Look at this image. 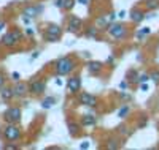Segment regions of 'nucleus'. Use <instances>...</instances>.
Listing matches in <instances>:
<instances>
[{
	"instance_id": "1",
	"label": "nucleus",
	"mask_w": 159,
	"mask_h": 150,
	"mask_svg": "<svg viewBox=\"0 0 159 150\" xmlns=\"http://www.w3.org/2000/svg\"><path fill=\"white\" fill-rule=\"evenodd\" d=\"M54 70L57 74L64 76V74H69L70 71L75 70V60L70 59V57H62L59 60H56L54 63Z\"/></svg>"
},
{
	"instance_id": "2",
	"label": "nucleus",
	"mask_w": 159,
	"mask_h": 150,
	"mask_svg": "<svg viewBox=\"0 0 159 150\" xmlns=\"http://www.w3.org/2000/svg\"><path fill=\"white\" fill-rule=\"evenodd\" d=\"M62 33V29L56 24H49L45 30V40L48 43H57V40Z\"/></svg>"
},
{
	"instance_id": "3",
	"label": "nucleus",
	"mask_w": 159,
	"mask_h": 150,
	"mask_svg": "<svg viewBox=\"0 0 159 150\" xmlns=\"http://www.w3.org/2000/svg\"><path fill=\"white\" fill-rule=\"evenodd\" d=\"M3 136H5L7 141L15 142L21 138V130H19V127H16V123H8L3 128Z\"/></svg>"
},
{
	"instance_id": "4",
	"label": "nucleus",
	"mask_w": 159,
	"mask_h": 150,
	"mask_svg": "<svg viewBox=\"0 0 159 150\" xmlns=\"http://www.w3.org/2000/svg\"><path fill=\"white\" fill-rule=\"evenodd\" d=\"M107 29H108V33L113 38H116V40H121V38L127 36V29L124 25H121V24H111V25L107 27Z\"/></svg>"
},
{
	"instance_id": "5",
	"label": "nucleus",
	"mask_w": 159,
	"mask_h": 150,
	"mask_svg": "<svg viewBox=\"0 0 159 150\" xmlns=\"http://www.w3.org/2000/svg\"><path fill=\"white\" fill-rule=\"evenodd\" d=\"M78 103L83 106H88V107H94V106H97V98L88 92H81L78 95Z\"/></svg>"
},
{
	"instance_id": "6",
	"label": "nucleus",
	"mask_w": 159,
	"mask_h": 150,
	"mask_svg": "<svg viewBox=\"0 0 159 150\" xmlns=\"http://www.w3.org/2000/svg\"><path fill=\"white\" fill-rule=\"evenodd\" d=\"M3 119L8 122V123H18L21 120V109L19 107H10L5 111Z\"/></svg>"
},
{
	"instance_id": "7",
	"label": "nucleus",
	"mask_w": 159,
	"mask_h": 150,
	"mask_svg": "<svg viewBox=\"0 0 159 150\" xmlns=\"http://www.w3.org/2000/svg\"><path fill=\"white\" fill-rule=\"evenodd\" d=\"M46 89V82L45 81H40V79H35L29 84V93H34V95H42Z\"/></svg>"
},
{
	"instance_id": "8",
	"label": "nucleus",
	"mask_w": 159,
	"mask_h": 150,
	"mask_svg": "<svg viewBox=\"0 0 159 150\" xmlns=\"http://www.w3.org/2000/svg\"><path fill=\"white\" fill-rule=\"evenodd\" d=\"M81 25H83V21L80 19L78 16H70V19H69V24H67V30H69V32H73V33H76L80 29H81Z\"/></svg>"
},
{
	"instance_id": "9",
	"label": "nucleus",
	"mask_w": 159,
	"mask_h": 150,
	"mask_svg": "<svg viewBox=\"0 0 159 150\" xmlns=\"http://www.w3.org/2000/svg\"><path fill=\"white\" fill-rule=\"evenodd\" d=\"M18 38L15 36V33L13 32H7L3 36H2V44H5L7 48H15L18 44Z\"/></svg>"
},
{
	"instance_id": "10",
	"label": "nucleus",
	"mask_w": 159,
	"mask_h": 150,
	"mask_svg": "<svg viewBox=\"0 0 159 150\" xmlns=\"http://www.w3.org/2000/svg\"><path fill=\"white\" fill-rule=\"evenodd\" d=\"M80 87H81V79H80L78 76H73L67 81V89H69L70 93H78Z\"/></svg>"
},
{
	"instance_id": "11",
	"label": "nucleus",
	"mask_w": 159,
	"mask_h": 150,
	"mask_svg": "<svg viewBox=\"0 0 159 150\" xmlns=\"http://www.w3.org/2000/svg\"><path fill=\"white\" fill-rule=\"evenodd\" d=\"M86 66H88V71L91 74H99L102 71V68H103L102 62H97V60H89Z\"/></svg>"
},
{
	"instance_id": "12",
	"label": "nucleus",
	"mask_w": 159,
	"mask_h": 150,
	"mask_svg": "<svg viewBox=\"0 0 159 150\" xmlns=\"http://www.w3.org/2000/svg\"><path fill=\"white\" fill-rule=\"evenodd\" d=\"M145 18H147V15H145V11H142V10H139V8H134L130 11V19L134 21L135 24H140Z\"/></svg>"
},
{
	"instance_id": "13",
	"label": "nucleus",
	"mask_w": 159,
	"mask_h": 150,
	"mask_svg": "<svg viewBox=\"0 0 159 150\" xmlns=\"http://www.w3.org/2000/svg\"><path fill=\"white\" fill-rule=\"evenodd\" d=\"M13 92H15V97H24V95L29 92V85H25L22 82H18L15 87H13Z\"/></svg>"
},
{
	"instance_id": "14",
	"label": "nucleus",
	"mask_w": 159,
	"mask_h": 150,
	"mask_svg": "<svg viewBox=\"0 0 159 150\" xmlns=\"http://www.w3.org/2000/svg\"><path fill=\"white\" fill-rule=\"evenodd\" d=\"M40 13H42V6H27V8H24V16H29V18H35L38 16Z\"/></svg>"
},
{
	"instance_id": "15",
	"label": "nucleus",
	"mask_w": 159,
	"mask_h": 150,
	"mask_svg": "<svg viewBox=\"0 0 159 150\" xmlns=\"http://www.w3.org/2000/svg\"><path fill=\"white\" fill-rule=\"evenodd\" d=\"M81 123H83V127H94L96 123H97V119L94 117V115H83V119H81Z\"/></svg>"
},
{
	"instance_id": "16",
	"label": "nucleus",
	"mask_w": 159,
	"mask_h": 150,
	"mask_svg": "<svg viewBox=\"0 0 159 150\" xmlns=\"http://www.w3.org/2000/svg\"><path fill=\"white\" fill-rule=\"evenodd\" d=\"M13 97H15V92H13V89H2V92H0V98H2L3 101H10Z\"/></svg>"
},
{
	"instance_id": "17",
	"label": "nucleus",
	"mask_w": 159,
	"mask_h": 150,
	"mask_svg": "<svg viewBox=\"0 0 159 150\" xmlns=\"http://www.w3.org/2000/svg\"><path fill=\"white\" fill-rule=\"evenodd\" d=\"M54 104H56V98H54V97H46V98L42 101V107H43V109H51Z\"/></svg>"
},
{
	"instance_id": "18",
	"label": "nucleus",
	"mask_w": 159,
	"mask_h": 150,
	"mask_svg": "<svg viewBox=\"0 0 159 150\" xmlns=\"http://www.w3.org/2000/svg\"><path fill=\"white\" fill-rule=\"evenodd\" d=\"M67 128H69V133L72 134V136H75V134H78V131H80V125L78 123H75V122H67Z\"/></svg>"
},
{
	"instance_id": "19",
	"label": "nucleus",
	"mask_w": 159,
	"mask_h": 150,
	"mask_svg": "<svg viewBox=\"0 0 159 150\" xmlns=\"http://www.w3.org/2000/svg\"><path fill=\"white\" fill-rule=\"evenodd\" d=\"M86 36L94 38V40H100V36H99V30L96 29V27H89V29H86Z\"/></svg>"
},
{
	"instance_id": "20",
	"label": "nucleus",
	"mask_w": 159,
	"mask_h": 150,
	"mask_svg": "<svg viewBox=\"0 0 159 150\" xmlns=\"http://www.w3.org/2000/svg\"><path fill=\"white\" fill-rule=\"evenodd\" d=\"M126 79L129 81V82H139V73H137L135 70H129Z\"/></svg>"
},
{
	"instance_id": "21",
	"label": "nucleus",
	"mask_w": 159,
	"mask_h": 150,
	"mask_svg": "<svg viewBox=\"0 0 159 150\" xmlns=\"http://www.w3.org/2000/svg\"><path fill=\"white\" fill-rule=\"evenodd\" d=\"M145 5H147V10L154 11V10L159 8V0H147V2H145Z\"/></svg>"
},
{
	"instance_id": "22",
	"label": "nucleus",
	"mask_w": 159,
	"mask_h": 150,
	"mask_svg": "<svg viewBox=\"0 0 159 150\" xmlns=\"http://www.w3.org/2000/svg\"><path fill=\"white\" fill-rule=\"evenodd\" d=\"M150 33H151V29H150V27H142L140 30H137V33H135V35H137V38H140V40H142L143 36H147V35H150Z\"/></svg>"
},
{
	"instance_id": "23",
	"label": "nucleus",
	"mask_w": 159,
	"mask_h": 150,
	"mask_svg": "<svg viewBox=\"0 0 159 150\" xmlns=\"http://www.w3.org/2000/svg\"><path fill=\"white\" fill-rule=\"evenodd\" d=\"M127 114H129V106H123V107L118 111V117H126Z\"/></svg>"
},
{
	"instance_id": "24",
	"label": "nucleus",
	"mask_w": 159,
	"mask_h": 150,
	"mask_svg": "<svg viewBox=\"0 0 159 150\" xmlns=\"http://www.w3.org/2000/svg\"><path fill=\"white\" fill-rule=\"evenodd\" d=\"M75 6V0H64V10H72Z\"/></svg>"
},
{
	"instance_id": "25",
	"label": "nucleus",
	"mask_w": 159,
	"mask_h": 150,
	"mask_svg": "<svg viewBox=\"0 0 159 150\" xmlns=\"http://www.w3.org/2000/svg\"><path fill=\"white\" fill-rule=\"evenodd\" d=\"M150 77H151V81H153L154 84H159V71H153L150 74Z\"/></svg>"
},
{
	"instance_id": "26",
	"label": "nucleus",
	"mask_w": 159,
	"mask_h": 150,
	"mask_svg": "<svg viewBox=\"0 0 159 150\" xmlns=\"http://www.w3.org/2000/svg\"><path fill=\"white\" fill-rule=\"evenodd\" d=\"M148 79H151L150 74H147V73H145V74H140V76H139V82H140V84H142V82H148Z\"/></svg>"
},
{
	"instance_id": "27",
	"label": "nucleus",
	"mask_w": 159,
	"mask_h": 150,
	"mask_svg": "<svg viewBox=\"0 0 159 150\" xmlns=\"http://www.w3.org/2000/svg\"><path fill=\"white\" fill-rule=\"evenodd\" d=\"M54 5L57 8H64V0H54Z\"/></svg>"
},
{
	"instance_id": "28",
	"label": "nucleus",
	"mask_w": 159,
	"mask_h": 150,
	"mask_svg": "<svg viewBox=\"0 0 159 150\" xmlns=\"http://www.w3.org/2000/svg\"><path fill=\"white\" fill-rule=\"evenodd\" d=\"M140 90H142V92H148V84H147V82H142Z\"/></svg>"
},
{
	"instance_id": "29",
	"label": "nucleus",
	"mask_w": 159,
	"mask_h": 150,
	"mask_svg": "<svg viewBox=\"0 0 159 150\" xmlns=\"http://www.w3.org/2000/svg\"><path fill=\"white\" fill-rule=\"evenodd\" d=\"M108 148H118V144H116V141H110V144H108Z\"/></svg>"
},
{
	"instance_id": "30",
	"label": "nucleus",
	"mask_w": 159,
	"mask_h": 150,
	"mask_svg": "<svg viewBox=\"0 0 159 150\" xmlns=\"http://www.w3.org/2000/svg\"><path fill=\"white\" fill-rule=\"evenodd\" d=\"M11 76H13V79H15V81H19V79H21V74H19L18 71H15V73H13Z\"/></svg>"
},
{
	"instance_id": "31",
	"label": "nucleus",
	"mask_w": 159,
	"mask_h": 150,
	"mask_svg": "<svg viewBox=\"0 0 159 150\" xmlns=\"http://www.w3.org/2000/svg\"><path fill=\"white\" fill-rule=\"evenodd\" d=\"M119 89L121 90H124V89H127V81H123L121 84H119Z\"/></svg>"
},
{
	"instance_id": "32",
	"label": "nucleus",
	"mask_w": 159,
	"mask_h": 150,
	"mask_svg": "<svg viewBox=\"0 0 159 150\" xmlns=\"http://www.w3.org/2000/svg\"><path fill=\"white\" fill-rule=\"evenodd\" d=\"M25 33H27L29 36H32V35H34L35 32H34V29H30V27H29V29H25Z\"/></svg>"
},
{
	"instance_id": "33",
	"label": "nucleus",
	"mask_w": 159,
	"mask_h": 150,
	"mask_svg": "<svg viewBox=\"0 0 159 150\" xmlns=\"http://www.w3.org/2000/svg\"><path fill=\"white\" fill-rule=\"evenodd\" d=\"M5 148H8V150H15V148H18V147H16V145H13V144H7Z\"/></svg>"
},
{
	"instance_id": "34",
	"label": "nucleus",
	"mask_w": 159,
	"mask_h": 150,
	"mask_svg": "<svg viewBox=\"0 0 159 150\" xmlns=\"http://www.w3.org/2000/svg\"><path fill=\"white\" fill-rule=\"evenodd\" d=\"M3 84H5V77H3L2 73H0V87H3Z\"/></svg>"
},
{
	"instance_id": "35",
	"label": "nucleus",
	"mask_w": 159,
	"mask_h": 150,
	"mask_svg": "<svg viewBox=\"0 0 159 150\" xmlns=\"http://www.w3.org/2000/svg\"><path fill=\"white\" fill-rule=\"evenodd\" d=\"M78 3H81V5H89V0H76Z\"/></svg>"
},
{
	"instance_id": "36",
	"label": "nucleus",
	"mask_w": 159,
	"mask_h": 150,
	"mask_svg": "<svg viewBox=\"0 0 159 150\" xmlns=\"http://www.w3.org/2000/svg\"><path fill=\"white\" fill-rule=\"evenodd\" d=\"M124 16H126V11H123V10H121V11L118 13V18H121V19H123Z\"/></svg>"
},
{
	"instance_id": "37",
	"label": "nucleus",
	"mask_w": 159,
	"mask_h": 150,
	"mask_svg": "<svg viewBox=\"0 0 159 150\" xmlns=\"http://www.w3.org/2000/svg\"><path fill=\"white\" fill-rule=\"evenodd\" d=\"M115 18H118V16L115 15V13H110V16H108V19H110V21H115Z\"/></svg>"
},
{
	"instance_id": "38",
	"label": "nucleus",
	"mask_w": 159,
	"mask_h": 150,
	"mask_svg": "<svg viewBox=\"0 0 159 150\" xmlns=\"http://www.w3.org/2000/svg\"><path fill=\"white\" fill-rule=\"evenodd\" d=\"M113 62H115V57H108V59H107V63L113 65Z\"/></svg>"
},
{
	"instance_id": "39",
	"label": "nucleus",
	"mask_w": 159,
	"mask_h": 150,
	"mask_svg": "<svg viewBox=\"0 0 159 150\" xmlns=\"http://www.w3.org/2000/svg\"><path fill=\"white\" fill-rule=\"evenodd\" d=\"M80 147H81V148H88L89 144H88V142H81V145H80Z\"/></svg>"
},
{
	"instance_id": "40",
	"label": "nucleus",
	"mask_w": 159,
	"mask_h": 150,
	"mask_svg": "<svg viewBox=\"0 0 159 150\" xmlns=\"http://www.w3.org/2000/svg\"><path fill=\"white\" fill-rule=\"evenodd\" d=\"M5 25H7V24H5L3 21H0V30H3V29H5Z\"/></svg>"
},
{
	"instance_id": "41",
	"label": "nucleus",
	"mask_w": 159,
	"mask_h": 150,
	"mask_svg": "<svg viewBox=\"0 0 159 150\" xmlns=\"http://www.w3.org/2000/svg\"><path fill=\"white\" fill-rule=\"evenodd\" d=\"M38 56H40V54H38V52H34V56L30 57V60H35V59H37Z\"/></svg>"
}]
</instances>
